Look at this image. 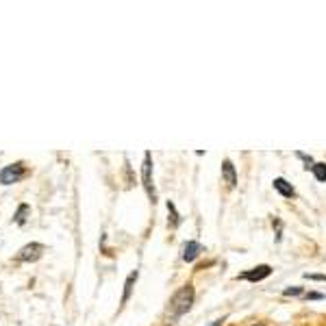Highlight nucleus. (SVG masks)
Listing matches in <instances>:
<instances>
[{"label":"nucleus","instance_id":"20e7f679","mask_svg":"<svg viewBox=\"0 0 326 326\" xmlns=\"http://www.w3.org/2000/svg\"><path fill=\"white\" fill-rule=\"evenodd\" d=\"M272 272H274V268H272L270 263H259L255 268L241 272V274H237L235 278H237V280H248V283H261V280H266L272 274Z\"/></svg>","mask_w":326,"mask_h":326},{"label":"nucleus","instance_id":"f3484780","mask_svg":"<svg viewBox=\"0 0 326 326\" xmlns=\"http://www.w3.org/2000/svg\"><path fill=\"white\" fill-rule=\"evenodd\" d=\"M224 322H226V315H224V318H217V320H213L209 326H224Z\"/></svg>","mask_w":326,"mask_h":326},{"label":"nucleus","instance_id":"dca6fc26","mask_svg":"<svg viewBox=\"0 0 326 326\" xmlns=\"http://www.w3.org/2000/svg\"><path fill=\"white\" fill-rule=\"evenodd\" d=\"M304 278L307 280H320V283H326V274H309V272H307Z\"/></svg>","mask_w":326,"mask_h":326},{"label":"nucleus","instance_id":"39448f33","mask_svg":"<svg viewBox=\"0 0 326 326\" xmlns=\"http://www.w3.org/2000/svg\"><path fill=\"white\" fill-rule=\"evenodd\" d=\"M44 250H46V246H44V243L31 241V243H26V246L20 248V252H17V257H15V259H17V261H22V263H33V261L42 259Z\"/></svg>","mask_w":326,"mask_h":326},{"label":"nucleus","instance_id":"0eeeda50","mask_svg":"<svg viewBox=\"0 0 326 326\" xmlns=\"http://www.w3.org/2000/svg\"><path fill=\"white\" fill-rule=\"evenodd\" d=\"M272 187H274V192L280 194L283 198H289V200H292V198H296V187L289 183L287 178H283V176H276L274 180H272Z\"/></svg>","mask_w":326,"mask_h":326},{"label":"nucleus","instance_id":"4468645a","mask_svg":"<svg viewBox=\"0 0 326 326\" xmlns=\"http://www.w3.org/2000/svg\"><path fill=\"white\" fill-rule=\"evenodd\" d=\"M296 157H298V159H300V161L304 163V168H307V170H311V168L315 166V161H313V157H311V155H304V152L296 150Z\"/></svg>","mask_w":326,"mask_h":326},{"label":"nucleus","instance_id":"9b49d317","mask_svg":"<svg viewBox=\"0 0 326 326\" xmlns=\"http://www.w3.org/2000/svg\"><path fill=\"white\" fill-rule=\"evenodd\" d=\"M26 215H31V207L29 205H20V207H17V211L13 213V222L17 226H24L26 224Z\"/></svg>","mask_w":326,"mask_h":326},{"label":"nucleus","instance_id":"a211bd4d","mask_svg":"<svg viewBox=\"0 0 326 326\" xmlns=\"http://www.w3.org/2000/svg\"><path fill=\"white\" fill-rule=\"evenodd\" d=\"M252 326H268V324H266V322H255Z\"/></svg>","mask_w":326,"mask_h":326},{"label":"nucleus","instance_id":"7ed1b4c3","mask_svg":"<svg viewBox=\"0 0 326 326\" xmlns=\"http://www.w3.org/2000/svg\"><path fill=\"white\" fill-rule=\"evenodd\" d=\"M26 176V166L22 161H15L11 166H5L0 170V185H13L20 183V180Z\"/></svg>","mask_w":326,"mask_h":326},{"label":"nucleus","instance_id":"423d86ee","mask_svg":"<svg viewBox=\"0 0 326 326\" xmlns=\"http://www.w3.org/2000/svg\"><path fill=\"white\" fill-rule=\"evenodd\" d=\"M202 255V243L196 241V239H189L183 243V250H180V259L185 263H194V261Z\"/></svg>","mask_w":326,"mask_h":326},{"label":"nucleus","instance_id":"f8f14e48","mask_svg":"<svg viewBox=\"0 0 326 326\" xmlns=\"http://www.w3.org/2000/svg\"><path fill=\"white\" fill-rule=\"evenodd\" d=\"M311 174L318 183H326V163H322V161L315 163V166L311 168Z\"/></svg>","mask_w":326,"mask_h":326},{"label":"nucleus","instance_id":"2eb2a0df","mask_svg":"<svg viewBox=\"0 0 326 326\" xmlns=\"http://www.w3.org/2000/svg\"><path fill=\"white\" fill-rule=\"evenodd\" d=\"M324 294H320V292H307L304 294V300H324Z\"/></svg>","mask_w":326,"mask_h":326},{"label":"nucleus","instance_id":"1a4fd4ad","mask_svg":"<svg viewBox=\"0 0 326 326\" xmlns=\"http://www.w3.org/2000/svg\"><path fill=\"white\" fill-rule=\"evenodd\" d=\"M137 278H139V270H133L131 274L126 276V280H124V292H122V300H120L122 307L131 300V294H133V289H135V283H137Z\"/></svg>","mask_w":326,"mask_h":326},{"label":"nucleus","instance_id":"9d476101","mask_svg":"<svg viewBox=\"0 0 326 326\" xmlns=\"http://www.w3.org/2000/svg\"><path fill=\"white\" fill-rule=\"evenodd\" d=\"M166 207H168V213H170V220H168L170 229H178L180 222H183V217H180V213H178V209H176V205L172 202V200H168Z\"/></svg>","mask_w":326,"mask_h":326},{"label":"nucleus","instance_id":"f257e3e1","mask_svg":"<svg viewBox=\"0 0 326 326\" xmlns=\"http://www.w3.org/2000/svg\"><path fill=\"white\" fill-rule=\"evenodd\" d=\"M196 300V289L192 283H185L183 287H178L174 294H172L170 302H168V313L172 320H178L180 315H185L189 309H192V304Z\"/></svg>","mask_w":326,"mask_h":326},{"label":"nucleus","instance_id":"f03ea898","mask_svg":"<svg viewBox=\"0 0 326 326\" xmlns=\"http://www.w3.org/2000/svg\"><path fill=\"white\" fill-rule=\"evenodd\" d=\"M141 185L146 189V196L150 198L152 205H157V189L152 183V155L150 152H144V163H141Z\"/></svg>","mask_w":326,"mask_h":326},{"label":"nucleus","instance_id":"ddd939ff","mask_svg":"<svg viewBox=\"0 0 326 326\" xmlns=\"http://www.w3.org/2000/svg\"><path fill=\"white\" fill-rule=\"evenodd\" d=\"M283 296H285V298H296V296H304V287H300V285H292V287H285V289H283Z\"/></svg>","mask_w":326,"mask_h":326},{"label":"nucleus","instance_id":"6e6552de","mask_svg":"<svg viewBox=\"0 0 326 326\" xmlns=\"http://www.w3.org/2000/svg\"><path fill=\"white\" fill-rule=\"evenodd\" d=\"M220 170H222V178H224V183L229 185V189L237 187V170H235L233 161H231V159H224Z\"/></svg>","mask_w":326,"mask_h":326}]
</instances>
